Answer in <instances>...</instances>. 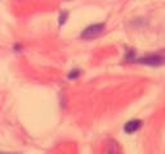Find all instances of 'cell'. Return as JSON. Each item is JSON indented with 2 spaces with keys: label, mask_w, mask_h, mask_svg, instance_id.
I'll return each mask as SVG.
<instances>
[{
  "label": "cell",
  "mask_w": 165,
  "mask_h": 154,
  "mask_svg": "<svg viewBox=\"0 0 165 154\" xmlns=\"http://www.w3.org/2000/svg\"><path fill=\"white\" fill-rule=\"evenodd\" d=\"M105 30V25L103 23H97V25H92L89 27H86L83 32H81V37L83 38H86V40H89V38H94L99 36L102 32H103Z\"/></svg>",
  "instance_id": "cell-1"
},
{
  "label": "cell",
  "mask_w": 165,
  "mask_h": 154,
  "mask_svg": "<svg viewBox=\"0 0 165 154\" xmlns=\"http://www.w3.org/2000/svg\"><path fill=\"white\" fill-rule=\"evenodd\" d=\"M138 63L147 64V66H163L165 64V57L163 55H147L138 59Z\"/></svg>",
  "instance_id": "cell-2"
},
{
  "label": "cell",
  "mask_w": 165,
  "mask_h": 154,
  "mask_svg": "<svg viewBox=\"0 0 165 154\" xmlns=\"http://www.w3.org/2000/svg\"><path fill=\"white\" fill-rule=\"evenodd\" d=\"M141 126V121L138 120H133V121H129L127 125H125L124 130H125V132H128V134H133L134 131H137Z\"/></svg>",
  "instance_id": "cell-3"
},
{
  "label": "cell",
  "mask_w": 165,
  "mask_h": 154,
  "mask_svg": "<svg viewBox=\"0 0 165 154\" xmlns=\"http://www.w3.org/2000/svg\"><path fill=\"white\" fill-rule=\"evenodd\" d=\"M66 18H67V13H62L61 17H59V25H63L66 22Z\"/></svg>",
  "instance_id": "cell-4"
},
{
  "label": "cell",
  "mask_w": 165,
  "mask_h": 154,
  "mask_svg": "<svg viewBox=\"0 0 165 154\" xmlns=\"http://www.w3.org/2000/svg\"><path fill=\"white\" fill-rule=\"evenodd\" d=\"M77 76H79V71H72L71 73L68 75V79H76Z\"/></svg>",
  "instance_id": "cell-5"
}]
</instances>
